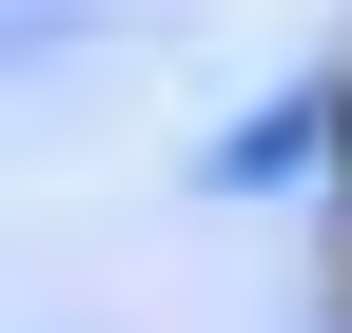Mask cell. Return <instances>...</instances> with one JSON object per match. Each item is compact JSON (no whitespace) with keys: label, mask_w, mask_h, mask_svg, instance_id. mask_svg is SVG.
Returning <instances> with one entry per match:
<instances>
[{"label":"cell","mask_w":352,"mask_h":333,"mask_svg":"<svg viewBox=\"0 0 352 333\" xmlns=\"http://www.w3.org/2000/svg\"><path fill=\"white\" fill-rule=\"evenodd\" d=\"M78 20H98V0H0V59H59Z\"/></svg>","instance_id":"obj_1"}]
</instances>
